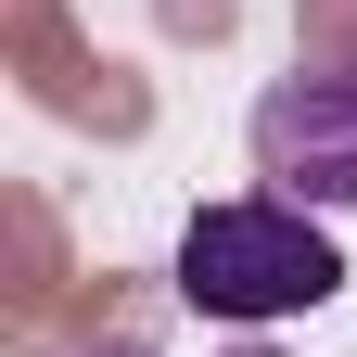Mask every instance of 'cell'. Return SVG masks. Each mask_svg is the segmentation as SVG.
<instances>
[{"label":"cell","mask_w":357,"mask_h":357,"mask_svg":"<svg viewBox=\"0 0 357 357\" xmlns=\"http://www.w3.org/2000/svg\"><path fill=\"white\" fill-rule=\"evenodd\" d=\"M178 294L230 332H268V319H306V306L344 294V255L319 230V204H281V192H230L178 230Z\"/></svg>","instance_id":"obj_1"},{"label":"cell","mask_w":357,"mask_h":357,"mask_svg":"<svg viewBox=\"0 0 357 357\" xmlns=\"http://www.w3.org/2000/svg\"><path fill=\"white\" fill-rule=\"evenodd\" d=\"M255 178L281 204L357 217V64H294L255 102Z\"/></svg>","instance_id":"obj_2"},{"label":"cell","mask_w":357,"mask_h":357,"mask_svg":"<svg viewBox=\"0 0 357 357\" xmlns=\"http://www.w3.org/2000/svg\"><path fill=\"white\" fill-rule=\"evenodd\" d=\"M102 357H153V344H102Z\"/></svg>","instance_id":"obj_3"},{"label":"cell","mask_w":357,"mask_h":357,"mask_svg":"<svg viewBox=\"0 0 357 357\" xmlns=\"http://www.w3.org/2000/svg\"><path fill=\"white\" fill-rule=\"evenodd\" d=\"M243 357H268V344H243Z\"/></svg>","instance_id":"obj_4"}]
</instances>
